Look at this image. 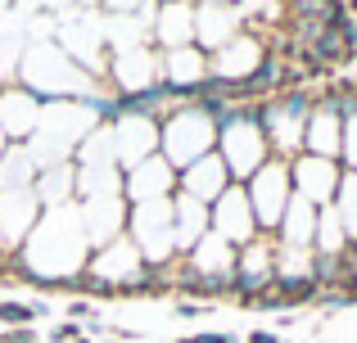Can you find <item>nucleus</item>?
Returning a JSON list of instances; mask_svg holds the SVG:
<instances>
[{
  "label": "nucleus",
  "instance_id": "nucleus-1",
  "mask_svg": "<svg viewBox=\"0 0 357 343\" xmlns=\"http://www.w3.org/2000/svg\"><path fill=\"white\" fill-rule=\"evenodd\" d=\"M91 262V239L82 226L77 203H59V208H41L32 235L23 239V248L14 253V266L23 276L41 285H59V280H82Z\"/></svg>",
  "mask_w": 357,
  "mask_h": 343
},
{
  "label": "nucleus",
  "instance_id": "nucleus-2",
  "mask_svg": "<svg viewBox=\"0 0 357 343\" xmlns=\"http://www.w3.org/2000/svg\"><path fill=\"white\" fill-rule=\"evenodd\" d=\"M18 86L32 90L41 104H50V99H91V90H96V72H86L68 50H63V45L41 41V45H32V50L23 54Z\"/></svg>",
  "mask_w": 357,
  "mask_h": 343
},
{
  "label": "nucleus",
  "instance_id": "nucleus-3",
  "mask_svg": "<svg viewBox=\"0 0 357 343\" xmlns=\"http://www.w3.org/2000/svg\"><path fill=\"white\" fill-rule=\"evenodd\" d=\"M213 136H218V122L204 113V104L172 109V113H163V122H158V154L172 163V172L176 168L185 172V168H195L199 159L213 154Z\"/></svg>",
  "mask_w": 357,
  "mask_h": 343
},
{
  "label": "nucleus",
  "instance_id": "nucleus-4",
  "mask_svg": "<svg viewBox=\"0 0 357 343\" xmlns=\"http://www.w3.org/2000/svg\"><path fill=\"white\" fill-rule=\"evenodd\" d=\"M109 131H114V159L122 172H131L136 163L158 154V118L154 113H114Z\"/></svg>",
  "mask_w": 357,
  "mask_h": 343
},
{
  "label": "nucleus",
  "instance_id": "nucleus-5",
  "mask_svg": "<svg viewBox=\"0 0 357 343\" xmlns=\"http://www.w3.org/2000/svg\"><path fill=\"white\" fill-rule=\"evenodd\" d=\"M77 212H82V226H86V239H91V253L105 244H114L118 235H127V212L131 203L114 194V199H77Z\"/></svg>",
  "mask_w": 357,
  "mask_h": 343
},
{
  "label": "nucleus",
  "instance_id": "nucleus-6",
  "mask_svg": "<svg viewBox=\"0 0 357 343\" xmlns=\"http://www.w3.org/2000/svg\"><path fill=\"white\" fill-rule=\"evenodd\" d=\"M41 122V99L32 90H23L18 81L0 86V131L9 136V145H27Z\"/></svg>",
  "mask_w": 357,
  "mask_h": 343
},
{
  "label": "nucleus",
  "instance_id": "nucleus-7",
  "mask_svg": "<svg viewBox=\"0 0 357 343\" xmlns=\"http://www.w3.org/2000/svg\"><path fill=\"white\" fill-rule=\"evenodd\" d=\"M36 217H41V199H36V190L0 194V248H5V253H18L23 239L32 235Z\"/></svg>",
  "mask_w": 357,
  "mask_h": 343
},
{
  "label": "nucleus",
  "instance_id": "nucleus-8",
  "mask_svg": "<svg viewBox=\"0 0 357 343\" xmlns=\"http://www.w3.org/2000/svg\"><path fill=\"white\" fill-rule=\"evenodd\" d=\"M176 190V172L163 154L136 163L131 172H122V199L127 203H149V199H172Z\"/></svg>",
  "mask_w": 357,
  "mask_h": 343
},
{
  "label": "nucleus",
  "instance_id": "nucleus-9",
  "mask_svg": "<svg viewBox=\"0 0 357 343\" xmlns=\"http://www.w3.org/2000/svg\"><path fill=\"white\" fill-rule=\"evenodd\" d=\"M154 41L163 50H181V45L195 41V9L185 0H167L154 14Z\"/></svg>",
  "mask_w": 357,
  "mask_h": 343
},
{
  "label": "nucleus",
  "instance_id": "nucleus-10",
  "mask_svg": "<svg viewBox=\"0 0 357 343\" xmlns=\"http://www.w3.org/2000/svg\"><path fill=\"white\" fill-rule=\"evenodd\" d=\"M222 190H227V163H222V154L199 159L195 168H185V176H181V194H190V199H199V203L222 199Z\"/></svg>",
  "mask_w": 357,
  "mask_h": 343
},
{
  "label": "nucleus",
  "instance_id": "nucleus-11",
  "mask_svg": "<svg viewBox=\"0 0 357 343\" xmlns=\"http://www.w3.org/2000/svg\"><path fill=\"white\" fill-rule=\"evenodd\" d=\"M204 221H208V208H204L199 199H190V194L176 190L172 194V239L176 248H195L204 239Z\"/></svg>",
  "mask_w": 357,
  "mask_h": 343
},
{
  "label": "nucleus",
  "instance_id": "nucleus-12",
  "mask_svg": "<svg viewBox=\"0 0 357 343\" xmlns=\"http://www.w3.org/2000/svg\"><path fill=\"white\" fill-rule=\"evenodd\" d=\"M213 230L222 239H244L249 235V194L244 190H222L218 208H213Z\"/></svg>",
  "mask_w": 357,
  "mask_h": 343
},
{
  "label": "nucleus",
  "instance_id": "nucleus-13",
  "mask_svg": "<svg viewBox=\"0 0 357 343\" xmlns=\"http://www.w3.org/2000/svg\"><path fill=\"white\" fill-rule=\"evenodd\" d=\"M41 168H36L32 150L27 145H9L5 159H0V194H14V190H32Z\"/></svg>",
  "mask_w": 357,
  "mask_h": 343
},
{
  "label": "nucleus",
  "instance_id": "nucleus-14",
  "mask_svg": "<svg viewBox=\"0 0 357 343\" xmlns=\"http://www.w3.org/2000/svg\"><path fill=\"white\" fill-rule=\"evenodd\" d=\"M73 339H82V326H73V321H63V326L50 330V343H73Z\"/></svg>",
  "mask_w": 357,
  "mask_h": 343
},
{
  "label": "nucleus",
  "instance_id": "nucleus-15",
  "mask_svg": "<svg viewBox=\"0 0 357 343\" xmlns=\"http://www.w3.org/2000/svg\"><path fill=\"white\" fill-rule=\"evenodd\" d=\"M0 343H36V330H32V326H23V330H5V335H0Z\"/></svg>",
  "mask_w": 357,
  "mask_h": 343
},
{
  "label": "nucleus",
  "instance_id": "nucleus-16",
  "mask_svg": "<svg viewBox=\"0 0 357 343\" xmlns=\"http://www.w3.org/2000/svg\"><path fill=\"white\" fill-rule=\"evenodd\" d=\"M199 312H204V308H199V303H185V298H181V303H176V317H199Z\"/></svg>",
  "mask_w": 357,
  "mask_h": 343
},
{
  "label": "nucleus",
  "instance_id": "nucleus-17",
  "mask_svg": "<svg viewBox=\"0 0 357 343\" xmlns=\"http://www.w3.org/2000/svg\"><path fill=\"white\" fill-rule=\"evenodd\" d=\"M249 343H280V339L271 335V330H253V335H249Z\"/></svg>",
  "mask_w": 357,
  "mask_h": 343
},
{
  "label": "nucleus",
  "instance_id": "nucleus-18",
  "mask_svg": "<svg viewBox=\"0 0 357 343\" xmlns=\"http://www.w3.org/2000/svg\"><path fill=\"white\" fill-rule=\"evenodd\" d=\"M5 150H9V136H5V131H0V159H5Z\"/></svg>",
  "mask_w": 357,
  "mask_h": 343
},
{
  "label": "nucleus",
  "instance_id": "nucleus-19",
  "mask_svg": "<svg viewBox=\"0 0 357 343\" xmlns=\"http://www.w3.org/2000/svg\"><path fill=\"white\" fill-rule=\"evenodd\" d=\"M73 343H91V339H86V335H82V339H73Z\"/></svg>",
  "mask_w": 357,
  "mask_h": 343
},
{
  "label": "nucleus",
  "instance_id": "nucleus-20",
  "mask_svg": "<svg viewBox=\"0 0 357 343\" xmlns=\"http://www.w3.org/2000/svg\"><path fill=\"white\" fill-rule=\"evenodd\" d=\"M289 5H294V9H298V5H303V0H289Z\"/></svg>",
  "mask_w": 357,
  "mask_h": 343
},
{
  "label": "nucleus",
  "instance_id": "nucleus-21",
  "mask_svg": "<svg viewBox=\"0 0 357 343\" xmlns=\"http://www.w3.org/2000/svg\"><path fill=\"white\" fill-rule=\"evenodd\" d=\"M349 5H353V14H357V0H349Z\"/></svg>",
  "mask_w": 357,
  "mask_h": 343
},
{
  "label": "nucleus",
  "instance_id": "nucleus-22",
  "mask_svg": "<svg viewBox=\"0 0 357 343\" xmlns=\"http://www.w3.org/2000/svg\"><path fill=\"white\" fill-rule=\"evenodd\" d=\"M176 343H195V339H176Z\"/></svg>",
  "mask_w": 357,
  "mask_h": 343
},
{
  "label": "nucleus",
  "instance_id": "nucleus-23",
  "mask_svg": "<svg viewBox=\"0 0 357 343\" xmlns=\"http://www.w3.org/2000/svg\"><path fill=\"white\" fill-rule=\"evenodd\" d=\"M163 5H167V0H163Z\"/></svg>",
  "mask_w": 357,
  "mask_h": 343
}]
</instances>
